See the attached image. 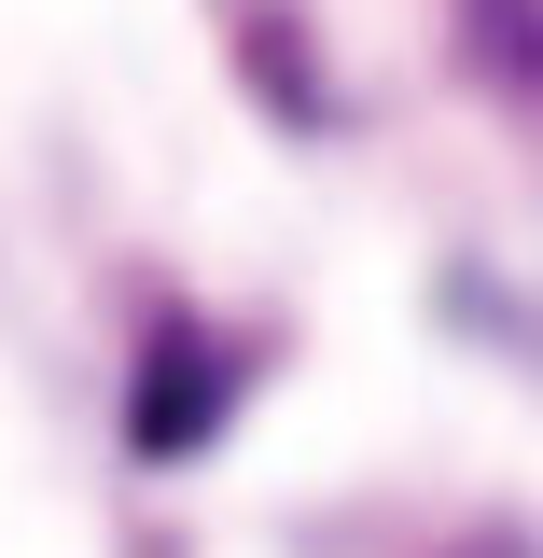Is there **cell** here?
Listing matches in <instances>:
<instances>
[{
    "label": "cell",
    "instance_id": "cell-1",
    "mask_svg": "<svg viewBox=\"0 0 543 558\" xmlns=\"http://www.w3.org/2000/svg\"><path fill=\"white\" fill-rule=\"evenodd\" d=\"M223 391H237V363L196 349V336H168V349H153V377H139V447L182 461L196 433H223Z\"/></svg>",
    "mask_w": 543,
    "mask_h": 558
}]
</instances>
